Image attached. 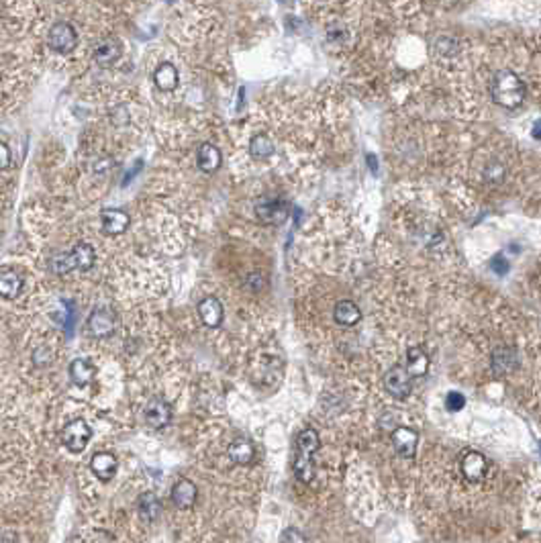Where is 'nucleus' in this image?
I'll return each mask as SVG.
<instances>
[{"label":"nucleus","instance_id":"f257e3e1","mask_svg":"<svg viewBox=\"0 0 541 543\" xmlns=\"http://www.w3.org/2000/svg\"><path fill=\"white\" fill-rule=\"evenodd\" d=\"M490 96L503 108H517L525 100V84L515 72L500 70L490 82Z\"/></svg>","mask_w":541,"mask_h":543},{"label":"nucleus","instance_id":"f03ea898","mask_svg":"<svg viewBox=\"0 0 541 543\" xmlns=\"http://www.w3.org/2000/svg\"><path fill=\"white\" fill-rule=\"evenodd\" d=\"M319 433L314 429H303L297 437V456H295V474L301 482L309 484L314 476V454L319 450Z\"/></svg>","mask_w":541,"mask_h":543},{"label":"nucleus","instance_id":"7ed1b4c3","mask_svg":"<svg viewBox=\"0 0 541 543\" xmlns=\"http://www.w3.org/2000/svg\"><path fill=\"white\" fill-rule=\"evenodd\" d=\"M94 259H96V253L92 249V245L88 243H78L76 247L70 251V253H64V255H58L51 259V270L56 274H68L72 270H80V272H86L94 266Z\"/></svg>","mask_w":541,"mask_h":543},{"label":"nucleus","instance_id":"20e7f679","mask_svg":"<svg viewBox=\"0 0 541 543\" xmlns=\"http://www.w3.org/2000/svg\"><path fill=\"white\" fill-rule=\"evenodd\" d=\"M47 45L58 54H70L78 45L76 29L70 23H56L47 33Z\"/></svg>","mask_w":541,"mask_h":543},{"label":"nucleus","instance_id":"39448f33","mask_svg":"<svg viewBox=\"0 0 541 543\" xmlns=\"http://www.w3.org/2000/svg\"><path fill=\"white\" fill-rule=\"evenodd\" d=\"M92 437V429L88 427V423L84 419H74L70 421L66 427H64V433H62V441L64 446L72 452V454H80L84 452V448L88 446Z\"/></svg>","mask_w":541,"mask_h":543},{"label":"nucleus","instance_id":"423d86ee","mask_svg":"<svg viewBox=\"0 0 541 543\" xmlns=\"http://www.w3.org/2000/svg\"><path fill=\"white\" fill-rule=\"evenodd\" d=\"M257 219L266 225H280L288 219V203L282 198H262L255 205Z\"/></svg>","mask_w":541,"mask_h":543},{"label":"nucleus","instance_id":"0eeeda50","mask_svg":"<svg viewBox=\"0 0 541 543\" xmlns=\"http://www.w3.org/2000/svg\"><path fill=\"white\" fill-rule=\"evenodd\" d=\"M384 388L394 398H406L413 388V378L408 376L404 366H392L384 374Z\"/></svg>","mask_w":541,"mask_h":543},{"label":"nucleus","instance_id":"6e6552de","mask_svg":"<svg viewBox=\"0 0 541 543\" xmlns=\"http://www.w3.org/2000/svg\"><path fill=\"white\" fill-rule=\"evenodd\" d=\"M143 419L152 429H163L172 421V406L163 398H152L143 411Z\"/></svg>","mask_w":541,"mask_h":543},{"label":"nucleus","instance_id":"1a4fd4ad","mask_svg":"<svg viewBox=\"0 0 541 543\" xmlns=\"http://www.w3.org/2000/svg\"><path fill=\"white\" fill-rule=\"evenodd\" d=\"M519 368V354L513 347H498L492 354V372L496 376H509Z\"/></svg>","mask_w":541,"mask_h":543},{"label":"nucleus","instance_id":"9d476101","mask_svg":"<svg viewBox=\"0 0 541 543\" xmlns=\"http://www.w3.org/2000/svg\"><path fill=\"white\" fill-rule=\"evenodd\" d=\"M417 441H419L417 431H413L408 427H396L392 431V446H394L396 454L402 456V458H413L415 456Z\"/></svg>","mask_w":541,"mask_h":543},{"label":"nucleus","instance_id":"9b49d317","mask_svg":"<svg viewBox=\"0 0 541 543\" xmlns=\"http://www.w3.org/2000/svg\"><path fill=\"white\" fill-rule=\"evenodd\" d=\"M88 331L94 337H108L115 331V314L108 309H96L88 316Z\"/></svg>","mask_w":541,"mask_h":543},{"label":"nucleus","instance_id":"f8f14e48","mask_svg":"<svg viewBox=\"0 0 541 543\" xmlns=\"http://www.w3.org/2000/svg\"><path fill=\"white\" fill-rule=\"evenodd\" d=\"M121 54H123L121 43H119L117 39L108 37V39H104V41H100V43L96 45L92 60H94V64H98L100 68H108V66H113V64L121 58Z\"/></svg>","mask_w":541,"mask_h":543},{"label":"nucleus","instance_id":"ddd939ff","mask_svg":"<svg viewBox=\"0 0 541 543\" xmlns=\"http://www.w3.org/2000/svg\"><path fill=\"white\" fill-rule=\"evenodd\" d=\"M196 496H198V490H196L194 482H190L186 478L178 480L172 486V502L178 509H192L196 502Z\"/></svg>","mask_w":541,"mask_h":543},{"label":"nucleus","instance_id":"4468645a","mask_svg":"<svg viewBox=\"0 0 541 543\" xmlns=\"http://www.w3.org/2000/svg\"><path fill=\"white\" fill-rule=\"evenodd\" d=\"M462 474H464L465 480L470 482H480L486 472H488V462L482 454L478 452H468L464 458H462Z\"/></svg>","mask_w":541,"mask_h":543},{"label":"nucleus","instance_id":"2eb2a0df","mask_svg":"<svg viewBox=\"0 0 541 543\" xmlns=\"http://www.w3.org/2000/svg\"><path fill=\"white\" fill-rule=\"evenodd\" d=\"M198 314L207 327L215 329L223 321V305L217 297H207L198 303Z\"/></svg>","mask_w":541,"mask_h":543},{"label":"nucleus","instance_id":"dca6fc26","mask_svg":"<svg viewBox=\"0 0 541 543\" xmlns=\"http://www.w3.org/2000/svg\"><path fill=\"white\" fill-rule=\"evenodd\" d=\"M100 223L102 229L108 235H121L129 227V215L119 209H106L100 213Z\"/></svg>","mask_w":541,"mask_h":543},{"label":"nucleus","instance_id":"f3484780","mask_svg":"<svg viewBox=\"0 0 541 543\" xmlns=\"http://www.w3.org/2000/svg\"><path fill=\"white\" fill-rule=\"evenodd\" d=\"M333 319L339 327H354L362 319V310L354 301H339L333 309Z\"/></svg>","mask_w":541,"mask_h":543},{"label":"nucleus","instance_id":"a211bd4d","mask_svg":"<svg viewBox=\"0 0 541 543\" xmlns=\"http://www.w3.org/2000/svg\"><path fill=\"white\" fill-rule=\"evenodd\" d=\"M23 290V276L12 268H0V297L14 299Z\"/></svg>","mask_w":541,"mask_h":543},{"label":"nucleus","instance_id":"6ab92c4d","mask_svg":"<svg viewBox=\"0 0 541 543\" xmlns=\"http://www.w3.org/2000/svg\"><path fill=\"white\" fill-rule=\"evenodd\" d=\"M90 470H92L102 482H106V480H111V478L115 476V472H117V458H115L113 454H108V452H98V454H94L92 460H90Z\"/></svg>","mask_w":541,"mask_h":543},{"label":"nucleus","instance_id":"aec40b11","mask_svg":"<svg viewBox=\"0 0 541 543\" xmlns=\"http://www.w3.org/2000/svg\"><path fill=\"white\" fill-rule=\"evenodd\" d=\"M406 372L411 378H421L429 370V356L421 347H411L406 351Z\"/></svg>","mask_w":541,"mask_h":543},{"label":"nucleus","instance_id":"412c9836","mask_svg":"<svg viewBox=\"0 0 541 543\" xmlns=\"http://www.w3.org/2000/svg\"><path fill=\"white\" fill-rule=\"evenodd\" d=\"M196 163L198 167L205 172V174H211V172H217L219 165H221V152L217 146H211V143H203L196 152Z\"/></svg>","mask_w":541,"mask_h":543},{"label":"nucleus","instance_id":"4be33fe9","mask_svg":"<svg viewBox=\"0 0 541 543\" xmlns=\"http://www.w3.org/2000/svg\"><path fill=\"white\" fill-rule=\"evenodd\" d=\"M137 509H139L141 519L148 521V523H154V521L159 519V515H161V502H159L157 494H154V492L141 494L139 500H137Z\"/></svg>","mask_w":541,"mask_h":543},{"label":"nucleus","instance_id":"5701e85b","mask_svg":"<svg viewBox=\"0 0 541 543\" xmlns=\"http://www.w3.org/2000/svg\"><path fill=\"white\" fill-rule=\"evenodd\" d=\"M154 82L161 92H172L178 86V70L172 64H159L154 72Z\"/></svg>","mask_w":541,"mask_h":543},{"label":"nucleus","instance_id":"b1692460","mask_svg":"<svg viewBox=\"0 0 541 543\" xmlns=\"http://www.w3.org/2000/svg\"><path fill=\"white\" fill-rule=\"evenodd\" d=\"M94 368H92V364L90 362H86V360H74L72 364H70V378H72V382L76 384V386H88V384H92V380H94Z\"/></svg>","mask_w":541,"mask_h":543},{"label":"nucleus","instance_id":"393cba45","mask_svg":"<svg viewBox=\"0 0 541 543\" xmlns=\"http://www.w3.org/2000/svg\"><path fill=\"white\" fill-rule=\"evenodd\" d=\"M227 454H229V458H231L233 464L245 465L253 460V456H255V450H253L251 441H247V439H235L231 446H229Z\"/></svg>","mask_w":541,"mask_h":543},{"label":"nucleus","instance_id":"a878e982","mask_svg":"<svg viewBox=\"0 0 541 543\" xmlns=\"http://www.w3.org/2000/svg\"><path fill=\"white\" fill-rule=\"evenodd\" d=\"M249 154L253 155L255 159H266L274 154V143L268 135H255L251 141H249Z\"/></svg>","mask_w":541,"mask_h":543},{"label":"nucleus","instance_id":"bb28decb","mask_svg":"<svg viewBox=\"0 0 541 543\" xmlns=\"http://www.w3.org/2000/svg\"><path fill=\"white\" fill-rule=\"evenodd\" d=\"M484 178L492 184H500L505 178V165L500 161H490L488 167L484 170Z\"/></svg>","mask_w":541,"mask_h":543},{"label":"nucleus","instance_id":"cd10ccee","mask_svg":"<svg viewBox=\"0 0 541 543\" xmlns=\"http://www.w3.org/2000/svg\"><path fill=\"white\" fill-rule=\"evenodd\" d=\"M465 404V398L460 394V392H450L448 396H446V406L452 411V413H458V411H462Z\"/></svg>","mask_w":541,"mask_h":543},{"label":"nucleus","instance_id":"c85d7f7f","mask_svg":"<svg viewBox=\"0 0 541 543\" xmlns=\"http://www.w3.org/2000/svg\"><path fill=\"white\" fill-rule=\"evenodd\" d=\"M282 543H307V538L299 529L290 527L282 533Z\"/></svg>","mask_w":541,"mask_h":543},{"label":"nucleus","instance_id":"c756f323","mask_svg":"<svg viewBox=\"0 0 541 543\" xmlns=\"http://www.w3.org/2000/svg\"><path fill=\"white\" fill-rule=\"evenodd\" d=\"M490 268L498 274V276H505L509 272V262L503 257V255H496L492 262H490Z\"/></svg>","mask_w":541,"mask_h":543},{"label":"nucleus","instance_id":"7c9ffc66","mask_svg":"<svg viewBox=\"0 0 541 543\" xmlns=\"http://www.w3.org/2000/svg\"><path fill=\"white\" fill-rule=\"evenodd\" d=\"M10 165V150L0 141V170H6Z\"/></svg>","mask_w":541,"mask_h":543},{"label":"nucleus","instance_id":"2f4dec72","mask_svg":"<svg viewBox=\"0 0 541 543\" xmlns=\"http://www.w3.org/2000/svg\"><path fill=\"white\" fill-rule=\"evenodd\" d=\"M531 133H533V137H536V139H540L541 141V119L540 121H536V125H533V131H531Z\"/></svg>","mask_w":541,"mask_h":543},{"label":"nucleus","instance_id":"473e14b6","mask_svg":"<svg viewBox=\"0 0 541 543\" xmlns=\"http://www.w3.org/2000/svg\"><path fill=\"white\" fill-rule=\"evenodd\" d=\"M2 543H12V542H8V540H4V542H2Z\"/></svg>","mask_w":541,"mask_h":543}]
</instances>
